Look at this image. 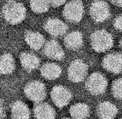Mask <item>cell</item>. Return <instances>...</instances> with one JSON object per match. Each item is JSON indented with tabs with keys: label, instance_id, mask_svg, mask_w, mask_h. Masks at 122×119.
Here are the masks:
<instances>
[{
	"label": "cell",
	"instance_id": "cell-1",
	"mask_svg": "<svg viewBox=\"0 0 122 119\" xmlns=\"http://www.w3.org/2000/svg\"><path fill=\"white\" fill-rule=\"evenodd\" d=\"M3 14L4 19L10 24H18L26 17V8L22 4L12 0L4 5Z\"/></svg>",
	"mask_w": 122,
	"mask_h": 119
},
{
	"label": "cell",
	"instance_id": "cell-2",
	"mask_svg": "<svg viewBox=\"0 0 122 119\" xmlns=\"http://www.w3.org/2000/svg\"><path fill=\"white\" fill-rule=\"evenodd\" d=\"M113 38L104 30L97 31L92 35V46L97 52H105L113 46Z\"/></svg>",
	"mask_w": 122,
	"mask_h": 119
},
{
	"label": "cell",
	"instance_id": "cell-3",
	"mask_svg": "<svg viewBox=\"0 0 122 119\" xmlns=\"http://www.w3.org/2000/svg\"><path fill=\"white\" fill-rule=\"evenodd\" d=\"M108 86L107 79L103 75L99 72L92 73L87 79L86 89L92 95H102L105 92Z\"/></svg>",
	"mask_w": 122,
	"mask_h": 119
},
{
	"label": "cell",
	"instance_id": "cell-4",
	"mask_svg": "<svg viewBox=\"0 0 122 119\" xmlns=\"http://www.w3.org/2000/svg\"><path fill=\"white\" fill-rule=\"evenodd\" d=\"M63 14L67 20L72 22H79L84 15V5L80 0H72L66 4Z\"/></svg>",
	"mask_w": 122,
	"mask_h": 119
},
{
	"label": "cell",
	"instance_id": "cell-5",
	"mask_svg": "<svg viewBox=\"0 0 122 119\" xmlns=\"http://www.w3.org/2000/svg\"><path fill=\"white\" fill-rule=\"evenodd\" d=\"M25 94L31 100L39 103L45 98L46 90L45 85L39 81H33L26 86Z\"/></svg>",
	"mask_w": 122,
	"mask_h": 119
},
{
	"label": "cell",
	"instance_id": "cell-6",
	"mask_svg": "<svg viewBox=\"0 0 122 119\" xmlns=\"http://www.w3.org/2000/svg\"><path fill=\"white\" fill-rule=\"evenodd\" d=\"M87 66L80 60L73 61L68 68V77L73 83H79L85 79L87 75Z\"/></svg>",
	"mask_w": 122,
	"mask_h": 119
},
{
	"label": "cell",
	"instance_id": "cell-7",
	"mask_svg": "<svg viewBox=\"0 0 122 119\" xmlns=\"http://www.w3.org/2000/svg\"><path fill=\"white\" fill-rule=\"evenodd\" d=\"M91 15L97 22H102L108 18L110 15L109 7L107 3L97 0L92 3L91 6Z\"/></svg>",
	"mask_w": 122,
	"mask_h": 119
},
{
	"label": "cell",
	"instance_id": "cell-8",
	"mask_svg": "<svg viewBox=\"0 0 122 119\" xmlns=\"http://www.w3.org/2000/svg\"><path fill=\"white\" fill-rule=\"evenodd\" d=\"M71 98L70 91L62 86H56L51 91V99L58 107L66 106L71 100Z\"/></svg>",
	"mask_w": 122,
	"mask_h": 119
},
{
	"label": "cell",
	"instance_id": "cell-9",
	"mask_svg": "<svg viewBox=\"0 0 122 119\" xmlns=\"http://www.w3.org/2000/svg\"><path fill=\"white\" fill-rule=\"evenodd\" d=\"M102 66L107 71L112 73H120L122 71V55L112 53L106 55L102 61Z\"/></svg>",
	"mask_w": 122,
	"mask_h": 119
},
{
	"label": "cell",
	"instance_id": "cell-10",
	"mask_svg": "<svg viewBox=\"0 0 122 119\" xmlns=\"http://www.w3.org/2000/svg\"><path fill=\"white\" fill-rule=\"evenodd\" d=\"M45 30L50 34L55 37L63 35L67 31V26L64 22L58 19H50L45 23Z\"/></svg>",
	"mask_w": 122,
	"mask_h": 119
},
{
	"label": "cell",
	"instance_id": "cell-11",
	"mask_svg": "<svg viewBox=\"0 0 122 119\" xmlns=\"http://www.w3.org/2000/svg\"><path fill=\"white\" fill-rule=\"evenodd\" d=\"M97 113L100 119H114L118 113V109L111 102L104 101L98 106Z\"/></svg>",
	"mask_w": 122,
	"mask_h": 119
},
{
	"label": "cell",
	"instance_id": "cell-12",
	"mask_svg": "<svg viewBox=\"0 0 122 119\" xmlns=\"http://www.w3.org/2000/svg\"><path fill=\"white\" fill-rule=\"evenodd\" d=\"M45 54L53 60H61L64 57V51L61 45L55 40H51L45 46Z\"/></svg>",
	"mask_w": 122,
	"mask_h": 119
},
{
	"label": "cell",
	"instance_id": "cell-13",
	"mask_svg": "<svg viewBox=\"0 0 122 119\" xmlns=\"http://www.w3.org/2000/svg\"><path fill=\"white\" fill-rule=\"evenodd\" d=\"M34 115L37 119H54L56 111L49 104L39 102L34 108Z\"/></svg>",
	"mask_w": 122,
	"mask_h": 119
},
{
	"label": "cell",
	"instance_id": "cell-14",
	"mask_svg": "<svg viewBox=\"0 0 122 119\" xmlns=\"http://www.w3.org/2000/svg\"><path fill=\"white\" fill-rule=\"evenodd\" d=\"M61 73V67L55 63H46L41 68V74L43 77L49 80L56 79Z\"/></svg>",
	"mask_w": 122,
	"mask_h": 119
},
{
	"label": "cell",
	"instance_id": "cell-15",
	"mask_svg": "<svg viewBox=\"0 0 122 119\" xmlns=\"http://www.w3.org/2000/svg\"><path fill=\"white\" fill-rule=\"evenodd\" d=\"M20 62L22 67L26 69V71H33L38 68L39 66V58L32 53L24 52L20 55Z\"/></svg>",
	"mask_w": 122,
	"mask_h": 119
},
{
	"label": "cell",
	"instance_id": "cell-16",
	"mask_svg": "<svg viewBox=\"0 0 122 119\" xmlns=\"http://www.w3.org/2000/svg\"><path fill=\"white\" fill-rule=\"evenodd\" d=\"M25 39L26 43L34 50H39L45 43L44 37L40 33L36 32H27L25 36Z\"/></svg>",
	"mask_w": 122,
	"mask_h": 119
},
{
	"label": "cell",
	"instance_id": "cell-17",
	"mask_svg": "<svg viewBox=\"0 0 122 119\" xmlns=\"http://www.w3.org/2000/svg\"><path fill=\"white\" fill-rule=\"evenodd\" d=\"M65 45L70 49H78L83 43V36L79 32H73L65 38Z\"/></svg>",
	"mask_w": 122,
	"mask_h": 119
},
{
	"label": "cell",
	"instance_id": "cell-18",
	"mask_svg": "<svg viewBox=\"0 0 122 119\" xmlns=\"http://www.w3.org/2000/svg\"><path fill=\"white\" fill-rule=\"evenodd\" d=\"M12 116L14 119H29L30 111L26 104L16 101L12 105Z\"/></svg>",
	"mask_w": 122,
	"mask_h": 119
},
{
	"label": "cell",
	"instance_id": "cell-19",
	"mask_svg": "<svg viewBox=\"0 0 122 119\" xmlns=\"http://www.w3.org/2000/svg\"><path fill=\"white\" fill-rule=\"evenodd\" d=\"M70 114L73 119H86L90 114V108L85 103H77L70 108Z\"/></svg>",
	"mask_w": 122,
	"mask_h": 119
},
{
	"label": "cell",
	"instance_id": "cell-20",
	"mask_svg": "<svg viewBox=\"0 0 122 119\" xmlns=\"http://www.w3.org/2000/svg\"><path fill=\"white\" fill-rule=\"evenodd\" d=\"M15 69V61L10 54H4L0 56V72L10 74Z\"/></svg>",
	"mask_w": 122,
	"mask_h": 119
},
{
	"label": "cell",
	"instance_id": "cell-21",
	"mask_svg": "<svg viewBox=\"0 0 122 119\" xmlns=\"http://www.w3.org/2000/svg\"><path fill=\"white\" fill-rule=\"evenodd\" d=\"M31 9L36 13H45L49 10V0H31Z\"/></svg>",
	"mask_w": 122,
	"mask_h": 119
},
{
	"label": "cell",
	"instance_id": "cell-22",
	"mask_svg": "<svg viewBox=\"0 0 122 119\" xmlns=\"http://www.w3.org/2000/svg\"><path fill=\"white\" fill-rule=\"evenodd\" d=\"M113 95L115 98L122 100V79H117L114 82L112 86Z\"/></svg>",
	"mask_w": 122,
	"mask_h": 119
},
{
	"label": "cell",
	"instance_id": "cell-23",
	"mask_svg": "<svg viewBox=\"0 0 122 119\" xmlns=\"http://www.w3.org/2000/svg\"><path fill=\"white\" fill-rule=\"evenodd\" d=\"M114 26H115L116 29L122 31V14L115 19V20H114Z\"/></svg>",
	"mask_w": 122,
	"mask_h": 119
},
{
	"label": "cell",
	"instance_id": "cell-24",
	"mask_svg": "<svg viewBox=\"0 0 122 119\" xmlns=\"http://www.w3.org/2000/svg\"><path fill=\"white\" fill-rule=\"evenodd\" d=\"M50 4L54 7H59L66 2V0H49Z\"/></svg>",
	"mask_w": 122,
	"mask_h": 119
},
{
	"label": "cell",
	"instance_id": "cell-25",
	"mask_svg": "<svg viewBox=\"0 0 122 119\" xmlns=\"http://www.w3.org/2000/svg\"><path fill=\"white\" fill-rule=\"evenodd\" d=\"M4 116H5V112H4V105L2 104H0V119H4Z\"/></svg>",
	"mask_w": 122,
	"mask_h": 119
},
{
	"label": "cell",
	"instance_id": "cell-26",
	"mask_svg": "<svg viewBox=\"0 0 122 119\" xmlns=\"http://www.w3.org/2000/svg\"><path fill=\"white\" fill-rule=\"evenodd\" d=\"M111 2L117 6L122 7V0H111Z\"/></svg>",
	"mask_w": 122,
	"mask_h": 119
},
{
	"label": "cell",
	"instance_id": "cell-27",
	"mask_svg": "<svg viewBox=\"0 0 122 119\" xmlns=\"http://www.w3.org/2000/svg\"><path fill=\"white\" fill-rule=\"evenodd\" d=\"M120 45H121V48H122V39H121V42H120Z\"/></svg>",
	"mask_w": 122,
	"mask_h": 119
},
{
	"label": "cell",
	"instance_id": "cell-28",
	"mask_svg": "<svg viewBox=\"0 0 122 119\" xmlns=\"http://www.w3.org/2000/svg\"><path fill=\"white\" fill-rule=\"evenodd\" d=\"M64 119H69V118H64Z\"/></svg>",
	"mask_w": 122,
	"mask_h": 119
}]
</instances>
